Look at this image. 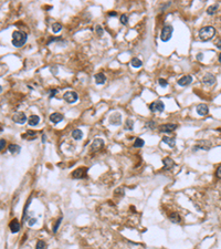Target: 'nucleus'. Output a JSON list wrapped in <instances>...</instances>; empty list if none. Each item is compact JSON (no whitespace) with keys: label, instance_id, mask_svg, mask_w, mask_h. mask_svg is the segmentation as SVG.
Returning <instances> with one entry per match:
<instances>
[{"label":"nucleus","instance_id":"nucleus-1","mask_svg":"<svg viewBox=\"0 0 221 249\" xmlns=\"http://www.w3.org/2000/svg\"><path fill=\"white\" fill-rule=\"evenodd\" d=\"M28 40V35L23 31H15L12 33V44L16 48H21L26 44Z\"/></svg>","mask_w":221,"mask_h":249},{"label":"nucleus","instance_id":"nucleus-2","mask_svg":"<svg viewBox=\"0 0 221 249\" xmlns=\"http://www.w3.org/2000/svg\"><path fill=\"white\" fill-rule=\"evenodd\" d=\"M216 35V29L212 26H207L199 30V39L201 41H209Z\"/></svg>","mask_w":221,"mask_h":249},{"label":"nucleus","instance_id":"nucleus-3","mask_svg":"<svg viewBox=\"0 0 221 249\" xmlns=\"http://www.w3.org/2000/svg\"><path fill=\"white\" fill-rule=\"evenodd\" d=\"M173 32H174V28L171 26H165V27L162 29V32H160V39L164 42H167L171 39V35H173Z\"/></svg>","mask_w":221,"mask_h":249},{"label":"nucleus","instance_id":"nucleus-4","mask_svg":"<svg viewBox=\"0 0 221 249\" xmlns=\"http://www.w3.org/2000/svg\"><path fill=\"white\" fill-rule=\"evenodd\" d=\"M63 100L65 102H68V103L72 104V103H75L79 100V95L74 91H69V92H65V93L63 94Z\"/></svg>","mask_w":221,"mask_h":249},{"label":"nucleus","instance_id":"nucleus-5","mask_svg":"<svg viewBox=\"0 0 221 249\" xmlns=\"http://www.w3.org/2000/svg\"><path fill=\"white\" fill-rule=\"evenodd\" d=\"M149 110H151V112H163L164 110H165V104H164L163 101H160V100H156V101H154L153 103H151V105H149Z\"/></svg>","mask_w":221,"mask_h":249},{"label":"nucleus","instance_id":"nucleus-6","mask_svg":"<svg viewBox=\"0 0 221 249\" xmlns=\"http://www.w3.org/2000/svg\"><path fill=\"white\" fill-rule=\"evenodd\" d=\"M87 174V167H80L72 172V177L75 179H82L84 178Z\"/></svg>","mask_w":221,"mask_h":249},{"label":"nucleus","instance_id":"nucleus-7","mask_svg":"<svg viewBox=\"0 0 221 249\" xmlns=\"http://www.w3.org/2000/svg\"><path fill=\"white\" fill-rule=\"evenodd\" d=\"M12 121L15 123H18V124H24L27 122V116L26 114L22 112H17L12 115Z\"/></svg>","mask_w":221,"mask_h":249},{"label":"nucleus","instance_id":"nucleus-8","mask_svg":"<svg viewBox=\"0 0 221 249\" xmlns=\"http://www.w3.org/2000/svg\"><path fill=\"white\" fill-rule=\"evenodd\" d=\"M211 148V143L209 141H199L197 143V145L194 147V151L196 150H203V151H208Z\"/></svg>","mask_w":221,"mask_h":249},{"label":"nucleus","instance_id":"nucleus-9","mask_svg":"<svg viewBox=\"0 0 221 249\" xmlns=\"http://www.w3.org/2000/svg\"><path fill=\"white\" fill-rule=\"evenodd\" d=\"M120 122H122V115H120V113H113L112 115L109 116V123L112 125H114V126H118V125L120 124Z\"/></svg>","mask_w":221,"mask_h":249},{"label":"nucleus","instance_id":"nucleus-10","mask_svg":"<svg viewBox=\"0 0 221 249\" xmlns=\"http://www.w3.org/2000/svg\"><path fill=\"white\" fill-rule=\"evenodd\" d=\"M103 146H104V141L102 140V138H95V140L93 141L92 145H91V150H92L93 152H97V151H100Z\"/></svg>","mask_w":221,"mask_h":249},{"label":"nucleus","instance_id":"nucleus-11","mask_svg":"<svg viewBox=\"0 0 221 249\" xmlns=\"http://www.w3.org/2000/svg\"><path fill=\"white\" fill-rule=\"evenodd\" d=\"M177 129V124H171V123H168V124H163L159 126V131L164 133H170L173 131Z\"/></svg>","mask_w":221,"mask_h":249},{"label":"nucleus","instance_id":"nucleus-12","mask_svg":"<svg viewBox=\"0 0 221 249\" xmlns=\"http://www.w3.org/2000/svg\"><path fill=\"white\" fill-rule=\"evenodd\" d=\"M202 82L205 83L206 85H213L214 82H216V77L211 73H207L205 77L202 78Z\"/></svg>","mask_w":221,"mask_h":249},{"label":"nucleus","instance_id":"nucleus-13","mask_svg":"<svg viewBox=\"0 0 221 249\" xmlns=\"http://www.w3.org/2000/svg\"><path fill=\"white\" fill-rule=\"evenodd\" d=\"M191 82H192V77H191V75H184L182 78L179 79L177 83H178L180 86H187V85H189Z\"/></svg>","mask_w":221,"mask_h":249},{"label":"nucleus","instance_id":"nucleus-14","mask_svg":"<svg viewBox=\"0 0 221 249\" xmlns=\"http://www.w3.org/2000/svg\"><path fill=\"white\" fill-rule=\"evenodd\" d=\"M9 228L11 230V233L16 234L20 230V222H18V219H13L9 224Z\"/></svg>","mask_w":221,"mask_h":249},{"label":"nucleus","instance_id":"nucleus-15","mask_svg":"<svg viewBox=\"0 0 221 249\" xmlns=\"http://www.w3.org/2000/svg\"><path fill=\"white\" fill-rule=\"evenodd\" d=\"M196 110H197L198 114L201 115V116H205V115H207V114L209 113V108H208L206 104H199Z\"/></svg>","mask_w":221,"mask_h":249},{"label":"nucleus","instance_id":"nucleus-16","mask_svg":"<svg viewBox=\"0 0 221 249\" xmlns=\"http://www.w3.org/2000/svg\"><path fill=\"white\" fill-rule=\"evenodd\" d=\"M63 115L62 114H60V113H52L50 115V121L51 122H53V123H55V124H58V123H60V122H62L63 121Z\"/></svg>","mask_w":221,"mask_h":249},{"label":"nucleus","instance_id":"nucleus-17","mask_svg":"<svg viewBox=\"0 0 221 249\" xmlns=\"http://www.w3.org/2000/svg\"><path fill=\"white\" fill-rule=\"evenodd\" d=\"M163 163H164V167H165V169H167V171L171 169V168L175 166V162L173 161V158H170V157H166V158H164Z\"/></svg>","mask_w":221,"mask_h":249},{"label":"nucleus","instance_id":"nucleus-18","mask_svg":"<svg viewBox=\"0 0 221 249\" xmlns=\"http://www.w3.org/2000/svg\"><path fill=\"white\" fill-rule=\"evenodd\" d=\"M8 151L11 153L12 155H17V154H19V152L21 151V147L17 144H10L8 146Z\"/></svg>","mask_w":221,"mask_h":249},{"label":"nucleus","instance_id":"nucleus-19","mask_svg":"<svg viewBox=\"0 0 221 249\" xmlns=\"http://www.w3.org/2000/svg\"><path fill=\"white\" fill-rule=\"evenodd\" d=\"M168 218L170 219V222H175V224H179L181 222V217H180V215L178 213H171V214H169Z\"/></svg>","mask_w":221,"mask_h":249},{"label":"nucleus","instance_id":"nucleus-20","mask_svg":"<svg viewBox=\"0 0 221 249\" xmlns=\"http://www.w3.org/2000/svg\"><path fill=\"white\" fill-rule=\"evenodd\" d=\"M94 78H95L96 84H104L105 81H106V77H105L104 73H96Z\"/></svg>","mask_w":221,"mask_h":249},{"label":"nucleus","instance_id":"nucleus-21","mask_svg":"<svg viewBox=\"0 0 221 249\" xmlns=\"http://www.w3.org/2000/svg\"><path fill=\"white\" fill-rule=\"evenodd\" d=\"M163 143H166L169 147H174L175 144H176V141L173 137H168V136H164L163 137Z\"/></svg>","mask_w":221,"mask_h":249},{"label":"nucleus","instance_id":"nucleus-22","mask_svg":"<svg viewBox=\"0 0 221 249\" xmlns=\"http://www.w3.org/2000/svg\"><path fill=\"white\" fill-rule=\"evenodd\" d=\"M72 137H73L75 141H80L82 137H83V132H82L81 130L75 129L73 132H72Z\"/></svg>","mask_w":221,"mask_h":249},{"label":"nucleus","instance_id":"nucleus-23","mask_svg":"<svg viewBox=\"0 0 221 249\" xmlns=\"http://www.w3.org/2000/svg\"><path fill=\"white\" fill-rule=\"evenodd\" d=\"M29 125H31V126H35V125H38V123L40 122V117L37 116V115H31V116L29 117Z\"/></svg>","mask_w":221,"mask_h":249},{"label":"nucleus","instance_id":"nucleus-24","mask_svg":"<svg viewBox=\"0 0 221 249\" xmlns=\"http://www.w3.org/2000/svg\"><path fill=\"white\" fill-rule=\"evenodd\" d=\"M21 137H23V138H35L37 137V132L35 131H27V132L24 133L23 135H21Z\"/></svg>","mask_w":221,"mask_h":249},{"label":"nucleus","instance_id":"nucleus-25","mask_svg":"<svg viewBox=\"0 0 221 249\" xmlns=\"http://www.w3.org/2000/svg\"><path fill=\"white\" fill-rule=\"evenodd\" d=\"M131 66H132L133 68H140V66H143V62H142V60H140L138 58H133L132 61H131Z\"/></svg>","mask_w":221,"mask_h":249},{"label":"nucleus","instance_id":"nucleus-26","mask_svg":"<svg viewBox=\"0 0 221 249\" xmlns=\"http://www.w3.org/2000/svg\"><path fill=\"white\" fill-rule=\"evenodd\" d=\"M217 10H218V4H212V6L208 7V9H207V13H208L209 16H212V15H214V13L217 12Z\"/></svg>","mask_w":221,"mask_h":249},{"label":"nucleus","instance_id":"nucleus-27","mask_svg":"<svg viewBox=\"0 0 221 249\" xmlns=\"http://www.w3.org/2000/svg\"><path fill=\"white\" fill-rule=\"evenodd\" d=\"M133 129H134V122H133L132 119H127L126 122H125V130L132 131Z\"/></svg>","mask_w":221,"mask_h":249},{"label":"nucleus","instance_id":"nucleus-28","mask_svg":"<svg viewBox=\"0 0 221 249\" xmlns=\"http://www.w3.org/2000/svg\"><path fill=\"white\" fill-rule=\"evenodd\" d=\"M61 29H62V24H61L55 22V24H52V31H53V33H58V32H60L61 31Z\"/></svg>","mask_w":221,"mask_h":249},{"label":"nucleus","instance_id":"nucleus-29","mask_svg":"<svg viewBox=\"0 0 221 249\" xmlns=\"http://www.w3.org/2000/svg\"><path fill=\"white\" fill-rule=\"evenodd\" d=\"M125 194V191H124V187H120V188H117V189H115V192H114V195L115 196H117V197H123Z\"/></svg>","mask_w":221,"mask_h":249},{"label":"nucleus","instance_id":"nucleus-30","mask_svg":"<svg viewBox=\"0 0 221 249\" xmlns=\"http://www.w3.org/2000/svg\"><path fill=\"white\" fill-rule=\"evenodd\" d=\"M35 249H47V244L46 241L43 240H39L37 242V246H35Z\"/></svg>","mask_w":221,"mask_h":249},{"label":"nucleus","instance_id":"nucleus-31","mask_svg":"<svg viewBox=\"0 0 221 249\" xmlns=\"http://www.w3.org/2000/svg\"><path fill=\"white\" fill-rule=\"evenodd\" d=\"M144 144H145L144 140H142V138H136L135 143H134V146H135V147H143Z\"/></svg>","mask_w":221,"mask_h":249},{"label":"nucleus","instance_id":"nucleus-32","mask_svg":"<svg viewBox=\"0 0 221 249\" xmlns=\"http://www.w3.org/2000/svg\"><path fill=\"white\" fill-rule=\"evenodd\" d=\"M62 219H63V217L61 216V217L55 222L54 226H53V233H57V231H58V228H59V226H60V224H61V222H62Z\"/></svg>","mask_w":221,"mask_h":249},{"label":"nucleus","instance_id":"nucleus-33","mask_svg":"<svg viewBox=\"0 0 221 249\" xmlns=\"http://www.w3.org/2000/svg\"><path fill=\"white\" fill-rule=\"evenodd\" d=\"M120 22L123 24H128V17L126 13H123L122 16H120Z\"/></svg>","mask_w":221,"mask_h":249},{"label":"nucleus","instance_id":"nucleus-34","mask_svg":"<svg viewBox=\"0 0 221 249\" xmlns=\"http://www.w3.org/2000/svg\"><path fill=\"white\" fill-rule=\"evenodd\" d=\"M158 83H159V85L162 86V88H166V86L168 85V82H167L165 79H159Z\"/></svg>","mask_w":221,"mask_h":249},{"label":"nucleus","instance_id":"nucleus-35","mask_svg":"<svg viewBox=\"0 0 221 249\" xmlns=\"http://www.w3.org/2000/svg\"><path fill=\"white\" fill-rule=\"evenodd\" d=\"M155 122H153V121H151V122H148V123H146L145 124V127H148V129H151L154 130L155 129Z\"/></svg>","mask_w":221,"mask_h":249},{"label":"nucleus","instance_id":"nucleus-36","mask_svg":"<svg viewBox=\"0 0 221 249\" xmlns=\"http://www.w3.org/2000/svg\"><path fill=\"white\" fill-rule=\"evenodd\" d=\"M95 30H96L97 35H103V32H104V30L102 29L101 26H96V28H95Z\"/></svg>","mask_w":221,"mask_h":249},{"label":"nucleus","instance_id":"nucleus-37","mask_svg":"<svg viewBox=\"0 0 221 249\" xmlns=\"http://www.w3.org/2000/svg\"><path fill=\"white\" fill-rule=\"evenodd\" d=\"M4 147H6V141L1 140L0 141V151H1V152H4Z\"/></svg>","mask_w":221,"mask_h":249},{"label":"nucleus","instance_id":"nucleus-38","mask_svg":"<svg viewBox=\"0 0 221 249\" xmlns=\"http://www.w3.org/2000/svg\"><path fill=\"white\" fill-rule=\"evenodd\" d=\"M216 46H217L218 49H221V37H219L217 40H216V43H214Z\"/></svg>","mask_w":221,"mask_h":249},{"label":"nucleus","instance_id":"nucleus-39","mask_svg":"<svg viewBox=\"0 0 221 249\" xmlns=\"http://www.w3.org/2000/svg\"><path fill=\"white\" fill-rule=\"evenodd\" d=\"M57 93H58V90H51V93H50V95H49V99H52Z\"/></svg>","mask_w":221,"mask_h":249},{"label":"nucleus","instance_id":"nucleus-40","mask_svg":"<svg viewBox=\"0 0 221 249\" xmlns=\"http://www.w3.org/2000/svg\"><path fill=\"white\" fill-rule=\"evenodd\" d=\"M35 222H37V219H35V218H30V219H29V222H28V225L29 226H33L35 224Z\"/></svg>","mask_w":221,"mask_h":249},{"label":"nucleus","instance_id":"nucleus-41","mask_svg":"<svg viewBox=\"0 0 221 249\" xmlns=\"http://www.w3.org/2000/svg\"><path fill=\"white\" fill-rule=\"evenodd\" d=\"M216 175H217L218 178H220V179H221V166H219V167H218L217 173H216Z\"/></svg>","mask_w":221,"mask_h":249},{"label":"nucleus","instance_id":"nucleus-42","mask_svg":"<svg viewBox=\"0 0 221 249\" xmlns=\"http://www.w3.org/2000/svg\"><path fill=\"white\" fill-rule=\"evenodd\" d=\"M117 13L116 12H109V16H112V17H115Z\"/></svg>","mask_w":221,"mask_h":249},{"label":"nucleus","instance_id":"nucleus-43","mask_svg":"<svg viewBox=\"0 0 221 249\" xmlns=\"http://www.w3.org/2000/svg\"><path fill=\"white\" fill-rule=\"evenodd\" d=\"M46 138H47L46 134H43V135H42V143H46Z\"/></svg>","mask_w":221,"mask_h":249},{"label":"nucleus","instance_id":"nucleus-44","mask_svg":"<svg viewBox=\"0 0 221 249\" xmlns=\"http://www.w3.org/2000/svg\"><path fill=\"white\" fill-rule=\"evenodd\" d=\"M218 61H219V63H221V52L219 53V57H218Z\"/></svg>","mask_w":221,"mask_h":249}]
</instances>
